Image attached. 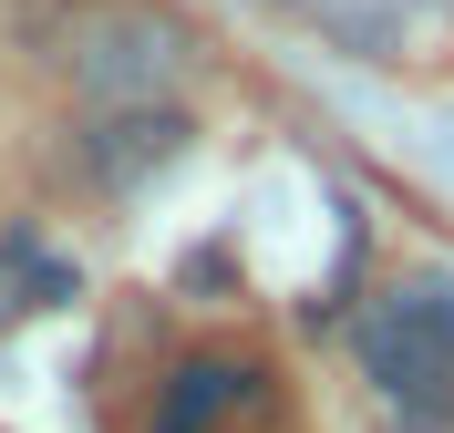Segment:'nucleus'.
I'll use <instances>...</instances> for the list:
<instances>
[{
	"label": "nucleus",
	"mask_w": 454,
	"mask_h": 433,
	"mask_svg": "<svg viewBox=\"0 0 454 433\" xmlns=\"http://www.w3.org/2000/svg\"><path fill=\"white\" fill-rule=\"evenodd\" d=\"M176 144H186V114H93V175L135 186L145 166H166Z\"/></svg>",
	"instance_id": "20e7f679"
},
{
	"label": "nucleus",
	"mask_w": 454,
	"mask_h": 433,
	"mask_svg": "<svg viewBox=\"0 0 454 433\" xmlns=\"http://www.w3.org/2000/svg\"><path fill=\"white\" fill-rule=\"evenodd\" d=\"M351 351H362V382L393 403L403 433H434L454 413V289L444 279H393L351 320Z\"/></svg>",
	"instance_id": "f03ea898"
},
{
	"label": "nucleus",
	"mask_w": 454,
	"mask_h": 433,
	"mask_svg": "<svg viewBox=\"0 0 454 433\" xmlns=\"http://www.w3.org/2000/svg\"><path fill=\"white\" fill-rule=\"evenodd\" d=\"M52 289H62V268H52V259H31V248H0V330H11V320H31Z\"/></svg>",
	"instance_id": "39448f33"
},
{
	"label": "nucleus",
	"mask_w": 454,
	"mask_h": 433,
	"mask_svg": "<svg viewBox=\"0 0 454 433\" xmlns=\"http://www.w3.org/2000/svg\"><path fill=\"white\" fill-rule=\"evenodd\" d=\"M62 83L93 114H176V93L197 83V31L166 0H83L62 21Z\"/></svg>",
	"instance_id": "f257e3e1"
},
{
	"label": "nucleus",
	"mask_w": 454,
	"mask_h": 433,
	"mask_svg": "<svg viewBox=\"0 0 454 433\" xmlns=\"http://www.w3.org/2000/svg\"><path fill=\"white\" fill-rule=\"evenodd\" d=\"M248 403H258V372H248V361H186V372L166 382L155 433H227Z\"/></svg>",
	"instance_id": "7ed1b4c3"
}]
</instances>
